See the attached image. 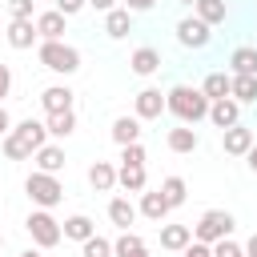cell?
Segmentation results:
<instances>
[{"mask_svg": "<svg viewBox=\"0 0 257 257\" xmlns=\"http://www.w3.org/2000/svg\"><path fill=\"white\" fill-rule=\"evenodd\" d=\"M141 213H145L149 221H165V213H169L165 193H161V189H157V193H141Z\"/></svg>", "mask_w": 257, "mask_h": 257, "instance_id": "obj_26", "label": "cell"}, {"mask_svg": "<svg viewBox=\"0 0 257 257\" xmlns=\"http://www.w3.org/2000/svg\"><path fill=\"white\" fill-rule=\"evenodd\" d=\"M24 229L32 233V241L40 245V249H52V245H60V237H64V225L48 213V209H36L28 221H24Z\"/></svg>", "mask_w": 257, "mask_h": 257, "instance_id": "obj_5", "label": "cell"}, {"mask_svg": "<svg viewBox=\"0 0 257 257\" xmlns=\"http://www.w3.org/2000/svg\"><path fill=\"white\" fill-rule=\"evenodd\" d=\"M84 4H88V0H56V8H60L64 16H72V12H80Z\"/></svg>", "mask_w": 257, "mask_h": 257, "instance_id": "obj_39", "label": "cell"}, {"mask_svg": "<svg viewBox=\"0 0 257 257\" xmlns=\"http://www.w3.org/2000/svg\"><path fill=\"white\" fill-rule=\"evenodd\" d=\"M64 20H68V16H64L60 8L40 12V16H36V32H40L44 40H60V36H64Z\"/></svg>", "mask_w": 257, "mask_h": 257, "instance_id": "obj_13", "label": "cell"}, {"mask_svg": "<svg viewBox=\"0 0 257 257\" xmlns=\"http://www.w3.org/2000/svg\"><path fill=\"white\" fill-rule=\"evenodd\" d=\"M197 145H201V137H197L189 124H181V128H169V149H173V153H193Z\"/></svg>", "mask_w": 257, "mask_h": 257, "instance_id": "obj_25", "label": "cell"}, {"mask_svg": "<svg viewBox=\"0 0 257 257\" xmlns=\"http://www.w3.org/2000/svg\"><path fill=\"white\" fill-rule=\"evenodd\" d=\"M153 4H157V0H124V8H128V12H149Z\"/></svg>", "mask_w": 257, "mask_h": 257, "instance_id": "obj_40", "label": "cell"}, {"mask_svg": "<svg viewBox=\"0 0 257 257\" xmlns=\"http://www.w3.org/2000/svg\"><path fill=\"white\" fill-rule=\"evenodd\" d=\"M185 257H213V245H205V241H189V245H185Z\"/></svg>", "mask_w": 257, "mask_h": 257, "instance_id": "obj_37", "label": "cell"}, {"mask_svg": "<svg viewBox=\"0 0 257 257\" xmlns=\"http://www.w3.org/2000/svg\"><path fill=\"white\" fill-rule=\"evenodd\" d=\"M120 165H145V145H141V141L120 145Z\"/></svg>", "mask_w": 257, "mask_h": 257, "instance_id": "obj_34", "label": "cell"}, {"mask_svg": "<svg viewBox=\"0 0 257 257\" xmlns=\"http://www.w3.org/2000/svg\"><path fill=\"white\" fill-rule=\"evenodd\" d=\"M0 249H4V237H0Z\"/></svg>", "mask_w": 257, "mask_h": 257, "instance_id": "obj_47", "label": "cell"}, {"mask_svg": "<svg viewBox=\"0 0 257 257\" xmlns=\"http://www.w3.org/2000/svg\"><path fill=\"white\" fill-rule=\"evenodd\" d=\"M4 36H8L12 48H32V40H36L40 32H36V20H12V24L4 28Z\"/></svg>", "mask_w": 257, "mask_h": 257, "instance_id": "obj_10", "label": "cell"}, {"mask_svg": "<svg viewBox=\"0 0 257 257\" xmlns=\"http://www.w3.org/2000/svg\"><path fill=\"white\" fill-rule=\"evenodd\" d=\"M229 64H233V72H245V76H257V48H253V44H241V48H233V56H229Z\"/></svg>", "mask_w": 257, "mask_h": 257, "instance_id": "obj_24", "label": "cell"}, {"mask_svg": "<svg viewBox=\"0 0 257 257\" xmlns=\"http://www.w3.org/2000/svg\"><path fill=\"white\" fill-rule=\"evenodd\" d=\"M181 4H197V0H181Z\"/></svg>", "mask_w": 257, "mask_h": 257, "instance_id": "obj_46", "label": "cell"}, {"mask_svg": "<svg viewBox=\"0 0 257 257\" xmlns=\"http://www.w3.org/2000/svg\"><path fill=\"white\" fill-rule=\"evenodd\" d=\"M209 120H213L217 128H233V124H241V104L229 100V96H221V100L209 104Z\"/></svg>", "mask_w": 257, "mask_h": 257, "instance_id": "obj_9", "label": "cell"}, {"mask_svg": "<svg viewBox=\"0 0 257 257\" xmlns=\"http://www.w3.org/2000/svg\"><path fill=\"white\" fill-rule=\"evenodd\" d=\"M12 20H32V0H8Z\"/></svg>", "mask_w": 257, "mask_h": 257, "instance_id": "obj_36", "label": "cell"}, {"mask_svg": "<svg viewBox=\"0 0 257 257\" xmlns=\"http://www.w3.org/2000/svg\"><path fill=\"white\" fill-rule=\"evenodd\" d=\"M104 32H108L112 40L128 36V32H133V12H128V8H112V12H104Z\"/></svg>", "mask_w": 257, "mask_h": 257, "instance_id": "obj_16", "label": "cell"}, {"mask_svg": "<svg viewBox=\"0 0 257 257\" xmlns=\"http://www.w3.org/2000/svg\"><path fill=\"white\" fill-rule=\"evenodd\" d=\"M40 64L52 68V72H60V76H68V72L80 68V52L72 44H64V40H44L40 44Z\"/></svg>", "mask_w": 257, "mask_h": 257, "instance_id": "obj_2", "label": "cell"}, {"mask_svg": "<svg viewBox=\"0 0 257 257\" xmlns=\"http://www.w3.org/2000/svg\"><path fill=\"white\" fill-rule=\"evenodd\" d=\"M12 92V68L8 64H0V104H4V96Z\"/></svg>", "mask_w": 257, "mask_h": 257, "instance_id": "obj_38", "label": "cell"}, {"mask_svg": "<svg viewBox=\"0 0 257 257\" xmlns=\"http://www.w3.org/2000/svg\"><path fill=\"white\" fill-rule=\"evenodd\" d=\"M233 225H237V221H233V213H225V209H209V213L193 225V237H197V241H205V245H217L221 237H229V233H233Z\"/></svg>", "mask_w": 257, "mask_h": 257, "instance_id": "obj_4", "label": "cell"}, {"mask_svg": "<svg viewBox=\"0 0 257 257\" xmlns=\"http://www.w3.org/2000/svg\"><path fill=\"white\" fill-rule=\"evenodd\" d=\"M24 193L40 205V209H52V205H60V197H64V185L56 181V173H32L28 181H24Z\"/></svg>", "mask_w": 257, "mask_h": 257, "instance_id": "obj_3", "label": "cell"}, {"mask_svg": "<svg viewBox=\"0 0 257 257\" xmlns=\"http://www.w3.org/2000/svg\"><path fill=\"white\" fill-rule=\"evenodd\" d=\"M161 193H165V201H169V209H177V205H185V181H181V177H165V181H161Z\"/></svg>", "mask_w": 257, "mask_h": 257, "instance_id": "obj_31", "label": "cell"}, {"mask_svg": "<svg viewBox=\"0 0 257 257\" xmlns=\"http://www.w3.org/2000/svg\"><path fill=\"white\" fill-rule=\"evenodd\" d=\"M128 64H133V72H137V76H153V72L161 68V52L145 44V48H137V52H133V60H128Z\"/></svg>", "mask_w": 257, "mask_h": 257, "instance_id": "obj_18", "label": "cell"}, {"mask_svg": "<svg viewBox=\"0 0 257 257\" xmlns=\"http://www.w3.org/2000/svg\"><path fill=\"white\" fill-rule=\"evenodd\" d=\"M133 108H137V116H141V120H157V116L169 108V100H165V92H161V88H141V92H137V100H133Z\"/></svg>", "mask_w": 257, "mask_h": 257, "instance_id": "obj_7", "label": "cell"}, {"mask_svg": "<svg viewBox=\"0 0 257 257\" xmlns=\"http://www.w3.org/2000/svg\"><path fill=\"white\" fill-rule=\"evenodd\" d=\"M245 257H257V233H253V237L245 241Z\"/></svg>", "mask_w": 257, "mask_h": 257, "instance_id": "obj_44", "label": "cell"}, {"mask_svg": "<svg viewBox=\"0 0 257 257\" xmlns=\"http://www.w3.org/2000/svg\"><path fill=\"white\" fill-rule=\"evenodd\" d=\"M189 241H193V229H189V225H165V229H161V245L173 249V253H185Z\"/></svg>", "mask_w": 257, "mask_h": 257, "instance_id": "obj_20", "label": "cell"}, {"mask_svg": "<svg viewBox=\"0 0 257 257\" xmlns=\"http://www.w3.org/2000/svg\"><path fill=\"white\" fill-rule=\"evenodd\" d=\"M80 257H112V241H104V237H88V241H80Z\"/></svg>", "mask_w": 257, "mask_h": 257, "instance_id": "obj_32", "label": "cell"}, {"mask_svg": "<svg viewBox=\"0 0 257 257\" xmlns=\"http://www.w3.org/2000/svg\"><path fill=\"white\" fill-rule=\"evenodd\" d=\"M108 221H112L116 229H128V225L137 221V205H133L128 197H112V201H108Z\"/></svg>", "mask_w": 257, "mask_h": 257, "instance_id": "obj_17", "label": "cell"}, {"mask_svg": "<svg viewBox=\"0 0 257 257\" xmlns=\"http://www.w3.org/2000/svg\"><path fill=\"white\" fill-rule=\"evenodd\" d=\"M88 185H92L96 193H108V189L116 185V169H112L108 161H96V165L88 169Z\"/></svg>", "mask_w": 257, "mask_h": 257, "instance_id": "obj_23", "label": "cell"}, {"mask_svg": "<svg viewBox=\"0 0 257 257\" xmlns=\"http://www.w3.org/2000/svg\"><path fill=\"white\" fill-rule=\"evenodd\" d=\"M20 257H40V253H36V249H24V253H20Z\"/></svg>", "mask_w": 257, "mask_h": 257, "instance_id": "obj_45", "label": "cell"}, {"mask_svg": "<svg viewBox=\"0 0 257 257\" xmlns=\"http://www.w3.org/2000/svg\"><path fill=\"white\" fill-rule=\"evenodd\" d=\"M116 185H120L124 193H145V185H149L145 165H120V169H116Z\"/></svg>", "mask_w": 257, "mask_h": 257, "instance_id": "obj_15", "label": "cell"}, {"mask_svg": "<svg viewBox=\"0 0 257 257\" xmlns=\"http://www.w3.org/2000/svg\"><path fill=\"white\" fill-rule=\"evenodd\" d=\"M112 141H116V145L141 141V116H116V120H112Z\"/></svg>", "mask_w": 257, "mask_h": 257, "instance_id": "obj_19", "label": "cell"}, {"mask_svg": "<svg viewBox=\"0 0 257 257\" xmlns=\"http://www.w3.org/2000/svg\"><path fill=\"white\" fill-rule=\"evenodd\" d=\"M4 157H8V161H28V157H32V149H28L16 133H8V137H4Z\"/></svg>", "mask_w": 257, "mask_h": 257, "instance_id": "obj_33", "label": "cell"}, {"mask_svg": "<svg viewBox=\"0 0 257 257\" xmlns=\"http://www.w3.org/2000/svg\"><path fill=\"white\" fill-rule=\"evenodd\" d=\"M12 133H16V137H20V141H24L32 153H36L40 145H48V124H40V120H32V116H28V120H20Z\"/></svg>", "mask_w": 257, "mask_h": 257, "instance_id": "obj_12", "label": "cell"}, {"mask_svg": "<svg viewBox=\"0 0 257 257\" xmlns=\"http://www.w3.org/2000/svg\"><path fill=\"white\" fill-rule=\"evenodd\" d=\"M221 145H225V153H229V157H245L257 141H253V128L233 124V128H221Z\"/></svg>", "mask_w": 257, "mask_h": 257, "instance_id": "obj_8", "label": "cell"}, {"mask_svg": "<svg viewBox=\"0 0 257 257\" xmlns=\"http://www.w3.org/2000/svg\"><path fill=\"white\" fill-rule=\"evenodd\" d=\"M213 257H245V245H237V241L221 237V241L213 245Z\"/></svg>", "mask_w": 257, "mask_h": 257, "instance_id": "obj_35", "label": "cell"}, {"mask_svg": "<svg viewBox=\"0 0 257 257\" xmlns=\"http://www.w3.org/2000/svg\"><path fill=\"white\" fill-rule=\"evenodd\" d=\"M229 96H233L237 104H253V100H257V76L233 72V88H229Z\"/></svg>", "mask_w": 257, "mask_h": 257, "instance_id": "obj_21", "label": "cell"}, {"mask_svg": "<svg viewBox=\"0 0 257 257\" xmlns=\"http://www.w3.org/2000/svg\"><path fill=\"white\" fill-rule=\"evenodd\" d=\"M92 233H96V225H92L84 213H76V217H68V221H64V237H72V241H88Z\"/></svg>", "mask_w": 257, "mask_h": 257, "instance_id": "obj_30", "label": "cell"}, {"mask_svg": "<svg viewBox=\"0 0 257 257\" xmlns=\"http://www.w3.org/2000/svg\"><path fill=\"white\" fill-rule=\"evenodd\" d=\"M40 104H44V112H64V108H72V88L68 84H48L40 92Z\"/></svg>", "mask_w": 257, "mask_h": 257, "instance_id": "obj_11", "label": "cell"}, {"mask_svg": "<svg viewBox=\"0 0 257 257\" xmlns=\"http://www.w3.org/2000/svg\"><path fill=\"white\" fill-rule=\"evenodd\" d=\"M229 88H233V76H225V72H209V76H205V84H201V92H205L209 100L229 96Z\"/></svg>", "mask_w": 257, "mask_h": 257, "instance_id": "obj_28", "label": "cell"}, {"mask_svg": "<svg viewBox=\"0 0 257 257\" xmlns=\"http://www.w3.org/2000/svg\"><path fill=\"white\" fill-rule=\"evenodd\" d=\"M245 161H249V169H253V177H257V145H253V149L245 153Z\"/></svg>", "mask_w": 257, "mask_h": 257, "instance_id": "obj_43", "label": "cell"}, {"mask_svg": "<svg viewBox=\"0 0 257 257\" xmlns=\"http://www.w3.org/2000/svg\"><path fill=\"white\" fill-rule=\"evenodd\" d=\"M177 40H181L185 48H205V44H209V24H205L201 16H185V20L177 24Z\"/></svg>", "mask_w": 257, "mask_h": 257, "instance_id": "obj_6", "label": "cell"}, {"mask_svg": "<svg viewBox=\"0 0 257 257\" xmlns=\"http://www.w3.org/2000/svg\"><path fill=\"white\" fill-rule=\"evenodd\" d=\"M12 133V116H8V108L0 104V137H8Z\"/></svg>", "mask_w": 257, "mask_h": 257, "instance_id": "obj_41", "label": "cell"}, {"mask_svg": "<svg viewBox=\"0 0 257 257\" xmlns=\"http://www.w3.org/2000/svg\"><path fill=\"white\" fill-rule=\"evenodd\" d=\"M32 161H36L40 173H60V169H64V149H60V145H40V149L32 153Z\"/></svg>", "mask_w": 257, "mask_h": 257, "instance_id": "obj_14", "label": "cell"}, {"mask_svg": "<svg viewBox=\"0 0 257 257\" xmlns=\"http://www.w3.org/2000/svg\"><path fill=\"white\" fill-rule=\"evenodd\" d=\"M76 128V112L64 108V112H48V137H68Z\"/></svg>", "mask_w": 257, "mask_h": 257, "instance_id": "obj_29", "label": "cell"}, {"mask_svg": "<svg viewBox=\"0 0 257 257\" xmlns=\"http://www.w3.org/2000/svg\"><path fill=\"white\" fill-rule=\"evenodd\" d=\"M193 12L213 28V24H225V12H229V8H225V0H197V4H193Z\"/></svg>", "mask_w": 257, "mask_h": 257, "instance_id": "obj_27", "label": "cell"}, {"mask_svg": "<svg viewBox=\"0 0 257 257\" xmlns=\"http://www.w3.org/2000/svg\"><path fill=\"white\" fill-rule=\"evenodd\" d=\"M165 100H169V112H173L181 124L205 120V116H209V104H213L201 88H189V84H173V88L165 92Z\"/></svg>", "mask_w": 257, "mask_h": 257, "instance_id": "obj_1", "label": "cell"}, {"mask_svg": "<svg viewBox=\"0 0 257 257\" xmlns=\"http://www.w3.org/2000/svg\"><path fill=\"white\" fill-rule=\"evenodd\" d=\"M88 4H92L96 12H112V8H116V0H88Z\"/></svg>", "mask_w": 257, "mask_h": 257, "instance_id": "obj_42", "label": "cell"}, {"mask_svg": "<svg viewBox=\"0 0 257 257\" xmlns=\"http://www.w3.org/2000/svg\"><path fill=\"white\" fill-rule=\"evenodd\" d=\"M112 257H149V249H145V241L137 237V233H120L116 241H112Z\"/></svg>", "mask_w": 257, "mask_h": 257, "instance_id": "obj_22", "label": "cell"}]
</instances>
